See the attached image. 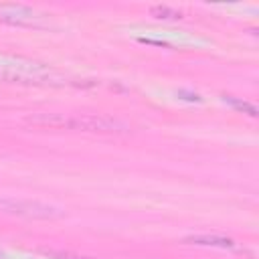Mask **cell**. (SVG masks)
I'll return each instance as SVG.
<instances>
[{"label":"cell","instance_id":"cell-1","mask_svg":"<svg viewBox=\"0 0 259 259\" xmlns=\"http://www.w3.org/2000/svg\"><path fill=\"white\" fill-rule=\"evenodd\" d=\"M34 125L45 127H61V130H81V132H99V134H111V132H125V123L103 117V115H63V113H42L28 119Z\"/></svg>","mask_w":259,"mask_h":259},{"label":"cell","instance_id":"cell-2","mask_svg":"<svg viewBox=\"0 0 259 259\" xmlns=\"http://www.w3.org/2000/svg\"><path fill=\"white\" fill-rule=\"evenodd\" d=\"M0 208L10 212V214H18V217H26V219H59L63 217V212L55 206L42 204V202H32V200H0Z\"/></svg>","mask_w":259,"mask_h":259},{"label":"cell","instance_id":"cell-3","mask_svg":"<svg viewBox=\"0 0 259 259\" xmlns=\"http://www.w3.org/2000/svg\"><path fill=\"white\" fill-rule=\"evenodd\" d=\"M38 12L22 6V4H0V20L8 24H22V26H36L38 22Z\"/></svg>","mask_w":259,"mask_h":259},{"label":"cell","instance_id":"cell-4","mask_svg":"<svg viewBox=\"0 0 259 259\" xmlns=\"http://www.w3.org/2000/svg\"><path fill=\"white\" fill-rule=\"evenodd\" d=\"M184 243H190V245H202V247H221V249H231L235 247V243L227 237H219V235H192V237H186Z\"/></svg>","mask_w":259,"mask_h":259},{"label":"cell","instance_id":"cell-5","mask_svg":"<svg viewBox=\"0 0 259 259\" xmlns=\"http://www.w3.org/2000/svg\"><path fill=\"white\" fill-rule=\"evenodd\" d=\"M223 101L229 103L231 107H235L237 111H243V113H247V115H251V117L257 115V107H255L253 103H249V101L237 99V97H233V95H223Z\"/></svg>","mask_w":259,"mask_h":259},{"label":"cell","instance_id":"cell-6","mask_svg":"<svg viewBox=\"0 0 259 259\" xmlns=\"http://www.w3.org/2000/svg\"><path fill=\"white\" fill-rule=\"evenodd\" d=\"M156 18H164V20H176V18H182V12L174 10V8H168V6H154L150 10Z\"/></svg>","mask_w":259,"mask_h":259},{"label":"cell","instance_id":"cell-7","mask_svg":"<svg viewBox=\"0 0 259 259\" xmlns=\"http://www.w3.org/2000/svg\"><path fill=\"white\" fill-rule=\"evenodd\" d=\"M178 95H180L182 99H188V101H196V103H200V101H202V97H200L198 93H186V91H178Z\"/></svg>","mask_w":259,"mask_h":259}]
</instances>
